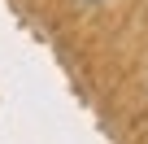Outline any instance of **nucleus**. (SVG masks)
<instances>
[{"label": "nucleus", "instance_id": "f257e3e1", "mask_svg": "<svg viewBox=\"0 0 148 144\" xmlns=\"http://www.w3.org/2000/svg\"><path fill=\"white\" fill-rule=\"evenodd\" d=\"M79 5H100V0H79Z\"/></svg>", "mask_w": 148, "mask_h": 144}]
</instances>
